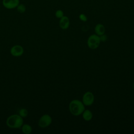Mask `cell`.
Listing matches in <instances>:
<instances>
[{
    "instance_id": "obj_13",
    "label": "cell",
    "mask_w": 134,
    "mask_h": 134,
    "mask_svg": "<svg viewBox=\"0 0 134 134\" xmlns=\"http://www.w3.org/2000/svg\"><path fill=\"white\" fill-rule=\"evenodd\" d=\"M18 114L23 118H25L28 114V111L26 108H21L19 110Z\"/></svg>"
},
{
    "instance_id": "obj_8",
    "label": "cell",
    "mask_w": 134,
    "mask_h": 134,
    "mask_svg": "<svg viewBox=\"0 0 134 134\" xmlns=\"http://www.w3.org/2000/svg\"><path fill=\"white\" fill-rule=\"evenodd\" d=\"M70 26V20L69 18L66 16H63L62 17L60 18L59 20V26L60 27L63 29H67Z\"/></svg>"
},
{
    "instance_id": "obj_10",
    "label": "cell",
    "mask_w": 134,
    "mask_h": 134,
    "mask_svg": "<svg viewBox=\"0 0 134 134\" xmlns=\"http://www.w3.org/2000/svg\"><path fill=\"white\" fill-rule=\"evenodd\" d=\"M82 117L85 121H90L92 119L93 114L90 110L86 109L83 112Z\"/></svg>"
},
{
    "instance_id": "obj_5",
    "label": "cell",
    "mask_w": 134,
    "mask_h": 134,
    "mask_svg": "<svg viewBox=\"0 0 134 134\" xmlns=\"http://www.w3.org/2000/svg\"><path fill=\"white\" fill-rule=\"evenodd\" d=\"M94 102V95L91 92H85L82 98V102L85 106H89L92 105Z\"/></svg>"
},
{
    "instance_id": "obj_15",
    "label": "cell",
    "mask_w": 134,
    "mask_h": 134,
    "mask_svg": "<svg viewBox=\"0 0 134 134\" xmlns=\"http://www.w3.org/2000/svg\"><path fill=\"white\" fill-rule=\"evenodd\" d=\"M79 19L81 21H82L83 22H85V21H86L87 20V18L85 14H80V15H79Z\"/></svg>"
},
{
    "instance_id": "obj_16",
    "label": "cell",
    "mask_w": 134,
    "mask_h": 134,
    "mask_svg": "<svg viewBox=\"0 0 134 134\" xmlns=\"http://www.w3.org/2000/svg\"><path fill=\"white\" fill-rule=\"evenodd\" d=\"M100 37V41H105L107 39V37L106 35H105L104 34L102 35V36H99Z\"/></svg>"
},
{
    "instance_id": "obj_2",
    "label": "cell",
    "mask_w": 134,
    "mask_h": 134,
    "mask_svg": "<svg viewBox=\"0 0 134 134\" xmlns=\"http://www.w3.org/2000/svg\"><path fill=\"white\" fill-rule=\"evenodd\" d=\"M70 113L74 116L81 115L85 110V105L83 102L79 99H73L69 104Z\"/></svg>"
},
{
    "instance_id": "obj_1",
    "label": "cell",
    "mask_w": 134,
    "mask_h": 134,
    "mask_svg": "<svg viewBox=\"0 0 134 134\" xmlns=\"http://www.w3.org/2000/svg\"><path fill=\"white\" fill-rule=\"evenodd\" d=\"M23 122V118L19 114H13L9 116L6 121V124L7 127L13 129L21 128Z\"/></svg>"
},
{
    "instance_id": "obj_17",
    "label": "cell",
    "mask_w": 134,
    "mask_h": 134,
    "mask_svg": "<svg viewBox=\"0 0 134 134\" xmlns=\"http://www.w3.org/2000/svg\"><path fill=\"white\" fill-rule=\"evenodd\" d=\"M133 89H134V82L133 83Z\"/></svg>"
},
{
    "instance_id": "obj_6",
    "label": "cell",
    "mask_w": 134,
    "mask_h": 134,
    "mask_svg": "<svg viewBox=\"0 0 134 134\" xmlns=\"http://www.w3.org/2000/svg\"><path fill=\"white\" fill-rule=\"evenodd\" d=\"M24 52V50L23 47L19 44L13 46L10 50V53L12 54V55L15 57H20L23 54Z\"/></svg>"
},
{
    "instance_id": "obj_11",
    "label": "cell",
    "mask_w": 134,
    "mask_h": 134,
    "mask_svg": "<svg viewBox=\"0 0 134 134\" xmlns=\"http://www.w3.org/2000/svg\"><path fill=\"white\" fill-rule=\"evenodd\" d=\"M21 129L23 133L25 134H30L32 130V127L27 124H23L21 127Z\"/></svg>"
},
{
    "instance_id": "obj_4",
    "label": "cell",
    "mask_w": 134,
    "mask_h": 134,
    "mask_svg": "<svg viewBox=\"0 0 134 134\" xmlns=\"http://www.w3.org/2000/svg\"><path fill=\"white\" fill-rule=\"evenodd\" d=\"M52 120V118L49 115L44 114L39 118L38 124L40 128H46L50 125Z\"/></svg>"
},
{
    "instance_id": "obj_14",
    "label": "cell",
    "mask_w": 134,
    "mask_h": 134,
    "mask_svg": "<svg viewBox=\"0 0 134 134\" xmlns=\"http://www.w3.org/2000/svg\"><path fill=\"white\" fill-rule=\"evenodd\" d=\"M55 16L58 18H61L64 16V13L62 10L58 9L55 12Z\"/></svg>"
},
{
    "instance_id": "obj_7",
    "label": "cell",
    "mask_w": 134,
    "mask_h": 134,
    "mask_svg": "<svg viewBox=\"0 0 134 134\" xmlns=\"http://www.w3.org/2000/svg\"><path fill=\"white\" fill-rule=\"evenodd\" d=\"M19 4V0H3V6L8 9L16 8Z\"/></svg>"
},
{
    "instance_id": "obj_9",
    "label": "cell",
    "mask_w": 134,
    "mask_h": 134,
    "mask_svg": "<svg viewBox=\"0 0 134 134\" xmlns=\"http://www.w3.org/2000/svg\"><path fill=\"white\" fill-rule=\"evenodd\" d=\"M94 30L96 35L100 36L105 34V28L104 26L102 24H97L94 28Z\"/></svg>"
},
{
    "instance_id": "obj_12",
    "label": "cell",
    "mask_w": 134,
    "mask_h": 134,
    "mask_svg": "<svg viewBox=\"0 0 134 134\" xmlns=\"http://www.w3.org/2000/svg\"><path fill=\"white\" fill-rule=\"evenodd\" d=\"M16 8L17 9V11L19 13H24L26 10V6L23 4H19Z\"/></svg>"
},
{
    "instance_id": "obj_3",
    "label": "cell",
    "mask_w": 134,
    "mask_h": 134,
    "mask_svg": "<svg viewBox=\"0 0 134 134\" xmlns=\"http://www.w3.org/2000/svg\"><path fill=\"white\" fill-rule=\"evenodd\" d=\"M100 43V37L96 34H93L89 36L87 41L88 47L92 49L97 48L99 47Z\"/></svg>"
}]
</instances>
